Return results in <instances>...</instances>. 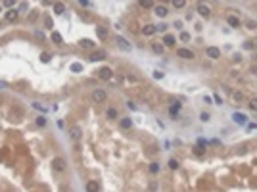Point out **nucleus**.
Here are the masks:
<instances>
[{"mask_svg": "<svg viewBox=\"0 0 257 192\" xmlns=\"http://www.w3.org/2000/svg\"><path fill=\"white\" fill-rule=\"evenodd\" d=\"M205 56L211 58V60H219V58H221V50L217 46H207L205 48Z\"/></svg>", "mask_w": 257, "mask_h": 192, "instance_id": "obj_1", "label": "nucleus"}, {"mask_svg": "<svg viewBox=\"0 0 257 192\" xmlns=\"http://www.w3.org/2000/svg\"><path fill=\"white\" fill-rule=\"evenodd\" d=\"M105 98H108V96H105V92L102 89H96V90H92V100L96 104H100V102H105Z\"/></svg>", "mask_w": 257, "mask_h": 192, "instance_id": "obj_2", "label": "nucleus"}, {"mask_svg": "<svg viewBox=\"0 0 257 192\" xmlns=\"http://www.w3.org/2000/svg\"><path fill=\"white\" fill-rule=\"evenodd\" d=\"M177 56L182 58V60H192V58H194V52L188 50V48H178L177 50Z\"/></svg>", "mask_w": 257, "mask_h": 192, "instance_id": "obj_3", "label": "nucleus"}, {"mask_svg": "<svg viewBox=\"0 0 257 192\" xmlns=\"http://www.w3.org/2000/svg\"><path fill=\"white\" fill-rule=\"evenodd\" d=\"M52 167L56 169V171H63V169H65V159L63 158H54L52 159Z\"/></svg>", "mask_w": 257, "mask_h": 192, "instance_id": "obj_4", "label": "nucleus"}, {"mask_svg": "<svg viewBox=\"0 0 257 192\" xmlns=\"http://www.w3.org/2000/svg\"><path fill=\"white\" fill-rule=\"evenodd\" d=\"M98 77L104 79V81H109L111 79V69H109V67H102V69L98 71Z\"/></svg>", "mask_w": 257, "mask_h": 192, "instance_id": "obj_5", "label": "nucleus"}, {"mask_svg": "<svg viewBox=\"0 0 257 192\" xmlns=\"http://www.w3.org/2000/svg\"><path fill=\"white\" fill-rule=\"evenodd\" d=\"M115 42H117V46L121 48V50H131V44H128L123 36H115Z\"/></svg>", "mask_w": 257, "mask_h": 192, "instance_id": "obj_6", "label": "nucleus"}, {"mask_svg": "<svg viewBox=\"0 0 257 192\" xmlns=\"http://www.w3.org/2000/svg\"><path fill=\"white\" fill-rule=\"evenodd\" d=\"M81 135H82V132H81V127H71V129H69V136H71V138L73 140H79L81 138Z\"/></svg>", "mask_w": 257, "mask_h": 192, "instance_id": "obj_7", "label": "nucleus"}, {"mask_svg": "<svg viewBox=\"0 0 257 192\" xmlns=\"http://www.w3.org/2000/svg\"><path fill=\"white\" fill-rule=\"evenodd\" d=\"M98 188H100L98 181H88L86 182V192H98Z\"/></svg>", "mask_w": 257, "mask_h": 192, "instance_id": "obj_8", "label": "nucleus"}, {"mask_svg": "<svg viewBox=\"0 0 257 192\" xmlns=\"http://www.w3.org/2000/svg\"><path fill=\"white\" fill-rule=\"evenodd\" d=\"M17 16H19V12H17V10H8L6 12V21H10V23H12V21L17 19Z\"/></svg>", "mask_w": 257, "mask_h": 192, "instance_id": "obj_9", "label": "nucleus"}, {"mask_svg": "<svg viewBox=\"0 0 257 192\" xmlns=\"http://www.w3.org/2000/svg\"><path fill=\"white\" fill-rule=\"evenodd\" d=\"M96 35H98V39H102V40H105L108 39V29H105V27H96Z\"/></svg>", "mask_w": 257, "mask_h": 192, "instance_id": "obj_10", "label": "nucleus"}, {"mask_svg": "<svg viewBox=\"0 0 257 192\" xmlns=\"http://www.w3.org/2000/svg\"><path fill=\"white\" fill-rule=\"evenodd\" d=\"M154 12H155V16H159V17H165L169 13L165 6H154Z\"/></svg>", "mask_w": 257, "mask_h": 192, "instance_id": "obj_11", "label": "nucleus"}, {"mask_svg": "<svg viewBox=\"0 0 257 192\" xmlns=\"http://www.w3.org/2000/svg\"><path fill=\"white\" fill-rule=\"evenodd\" d=\"M198 13H200L201 17H207L211 12H209V8L205 6V4H198Z\"/></svg>", "mask_w": 257, "mask_h": 192, "instance_id": "obj_12", "label": "nucleus"}, {"mask_svg": "<svg viewBox=\"0 0 257 192\" xmlns=\"http://www.w3.org/2000/svg\"><path fill=\"white\" fill-rule=\"evenodd\" d=\"M163 42H165V46H175L177 39H175L173 35H165V36H163Z\"/></svg>", "mask_w": 257, "mask_h": 192, "instance_id": "obj_13", "label": "nucleus"}, {"mask_svg": "<svg viewBox=\"0 0 257 192\" xmlns=\"http://www.w3.org/2000/svg\"><path fill=\"white\" fill-rule=\"evenodd\" d=\"M104 58H105V52H104V50H98V52H94L92 56H90V60H92V62H100V60H104Z\"/></svg>", "mask_w": 257, "mask_h": 192, "instance_id": "obj_14", "label": "nucleus"}, {"mask_svg": "<svg viewBox=\"0 0 257 192\" xmlns=\"http://www.w3.org/2000/svg\"><path fill=\"white\" fill-rule=\"evenodd\" d=\"M227 23L230 25V27H240V19H238L236 16H228V17H227Z\"/></svg>", "mask_w": 257, "mask_h": 192, "instance_id": "obj_15", "label": "nucleus"}, {"mask_svg": "<svg viewBox=\"0 0 257 192\" xmlns=\"http://www.w3.org/2000/svg\"><path fill=\"white\" fill-rule=\"evenodd\" d=\"M232 119L236 121L238 125H244V123H246V115H244V113H234V115H232Z\"/></svg>", "mask_w": 257, "mask_h": 192, "instance_id": "obj_16", "label": "nucleus"}, {"mask_svg": "<svg viewBox=\"0 0 257 192\" xmlns=\"http://www.w3.org/2000/svg\"><path fill=\"white\" fill-rule=\"evenodd\" d=\"M54 12H56L58 16H59V13H63V12H65V6H63L62 2H54Z\"/></svg>", "mask_w": 257, "mask_h": 192, "instance_id": "obj_17", "label": "nucleus"}, {"mask_svg": "<svg viewBox=\"0 0 257 192\" xmlns=\"http://www.w3.org/2000/svg\"><path fill=\"white\" fill-rule=\"evenodd\" d=\"M142 33H144L146 36H150V35H154L155 33V25H146L144 29H142Z\"/></svg>", "mask_w": 257, "mask_h": 192, "instance_id": "obj_18", "label": "nucleus"}, {"mask_svg": "<svg viewBox=\"0 0 257 192\" xmlns=\"http://www.w3.org/2000/svg\"><path fill=\"white\" fill-rule=\"evenodd\" d=\"M178 109H180V104H178V102H173V106L169 108V113H171V115H177Z\"/></svg>", "mask_w": 257, "mask_h": 192, "instance_id": "obj_19", "label": "nucleus"}, {"mask_svg": "<svg viewBox=\"0 0 257 192\" xmlns=\"http://www.w3.org/2000/svg\"><path fill=\"white\" fill-rule=\"evenodd\" d=\"M52 40H54V42H56V44H62V42H63L62 35H59L58 31H52Z\"/></svg>", "mask_w": 257, "mask_h": 192, "instance_id": "obj_20", "label": "nucleus"}, {"mask_svg": "<svg viewBox=\"0 0 257 192\" xmlns=\"http://www.w3.org/2000/svg\"><path fill=\"white\" fill-rule=\"evenodd\" d=\"M79 44H81L82 48H92V46H94V42H92V40H90V39H82V40H81Z\"/></svg>", "mask_w": 257, "mask_h": 192, "instance_id": "obj_21", "label": "nucleus"}, {"mask_svg": "<svg viewBox=\"0 0 257 192\" xmlns=\"http://www.w3.org/2000/svg\"><path fill=\"white\" fill-rule=\"evenodd\" d=\"M105 115H108L109 119H115V117H117V109L115 108H109L108 112H105Z\"/></svg>", "mask_w": 257, "mask_h": 192, "instance_id": "obj_22", "label": "nucleus"}, {"mask_svg": "<svg viewBox=\"0 0 257 192\" xmlns=\"http://www.w3.org/2000/svg\"><path fill=\"white\" fill-rule=\"evenodd\" d=\"M152 50L155 54H163V44H157V42H154L152 44Z\"/></svg>", "mask_w": 257, "mask_h": 192, "instance_id": "obj_23", "label": "nucleus"}, {"mask_svg": "<svg viewBox=\"0 0 257 192\" xmlns=\"http://www.w3.org/2000/svg\"><path fill=\"white\" fill-rule=\"evenodd\" d=\"M121 127H123V129H131V127H132V121L128 119V117H125V119H121Z\"/></svg>", "mask_w": 257, "mask_h": 192, "instance_id": "obj_24", "label": "nucleus"}, {"mask_svg": "<svg viewBox=\"0 0 257 192\" xmlns=\"http://www.w3.org/2000/svg\"><path fill=\"white\" fill-rule=\"evenodd\" d=\"M50 58H52V56H50L48 52H42V54H40V62H42V63H48Z\"/></svg>", "mask_w": 257, "mask_h": 192, "instance_id": "obj_25", "label": "nucleus"}, {"mask_svg": "<svg viewBox=\"0 0 257 192\" xmlns=\"http://www.w3.org/2000/svg\"><path fill=\"white\" fill-rule=\"evenodd\" d=\"M154 6H155V4L150 2V0H142V2H140V8H154Z\"/></svg>", "mask_w": 257, "mask_h": 192, "instance_id": "obj_26", "label": "nucleus"}, {"mask_svg": "<svg viewBox=\"0 0 257 192\" xmlns=\"http://www.w3.org/2000/svg\"><path fill=\"white\" fill-rule=\"evenodd\" d=\"M71 71H75V73L82 71V63H71Z\"/></svg>", "mask_w": 257, "mask_h": 192, "instance_id": "obj_27", "label": "nucleus"}, {"mask_svg": "<svg viewBox=\"0 0 257 192\" xmlns=\"http://www.w3.org/2000/svg\"><path fill=\"white\" fill-rule=\"evenodd\" d=\"M250 109L257 112V98H251V100H250Z\"/></svg>", "mask_w": 257, "mask_h": 192, "instance_id": "obj_28", "label": "nucleus"}, {"mask_svg": "<svg viewBox=\"0 0 257 192\" xmlns=\"http://www.w3.org/2000/svg\"><path fill=\"white\" fill-rule=\"evenodd\" d=\"M36 125H39V127H44V125H46V119H44L42 115H40V117H36Z\"/></svg>", "mask_w": 257, "mask_h": 192, "instance_id": "obj_29", "label": "nucleus"}, {"mask_svg": "<svg viewBox=\"0 0 257 192\" xmlns=\"http://www.w3.org/2000/svg\"><path fill=\"white\" fill-rule=\"evenodd\" d=\"M184 0H175V2H173V6H175V8H184Z\"/></svg>", "mask_w": 257, "mask_h": 192, "instance_id": "obj_30", "label": "nucleus"}, {"mask_svg": "<svg viewBox=\"0 0 257 192\" xmlns=\"http://www.w3.org/2000/svg\"><path fill=\"white\" fill-rule=\"evenodd\" d=\"M165 29H167V25H165V23H161V25H155V33H157V31H159V33H165Z\"/></svg>", "mask_w": 257, "mask_h": 192, "instance_id": "obj_31", "label": "nucleus"}, {"mask_svg": "<svg viewBox=\"0 0 257 192\" xmlns=\"http://www.w3.org/2000/svg\"><path fill=\"white\" fill-rule=\"evenodd\" d=\"M33 108L35 109H40V112H46V108H44L42 104H39V102H33Z\"/></svg>", "mask_w": 257, "mask_h": 192, "instance_id": "obj_32", "label": "nucleus"}, {"mask_svg": "<svg viewBox=\"0 0 257 192\" xmlns=\"http://www.w3.org/2000/svg\"><path fill=\"white\" fill-rule=\"evenodd\" d=\"M169 167H171V169H178V161H177V159H169Z\"/></svg>", "mask_w": 257, "mask_h": 192, "instance_id": "obj_33", "label": "nucleus"}, {"mask_svg": "<svg viewBox=\"0 0 257 192\" xmlns=\"http://www.w3.org/2000/svg\"><path fill=\"white\" fill-rule=\"evenodd\" d=\"M150 171H152V173H157V171H159V165H157V163H150Z\"/></svg>", "mask_w": 257, "mask_h": 192, "instance_id": "obj_34", "label": "nucleus"}, {"mask_svg": "<svg viewBox=\"0 0 257 192\" xmlns=\"http://www.w3.org/2000/svg\"><path fill=\"white\" fill-rule=\"evenodd\" d=\"M232 98L234 100H242V98H244V94H242V92H232Z\"/></svg>", "mask_w": 257, "mask_h": 192, "instance_id": "obj_35", "label": "nucleus"}, {"mask_svg": "<svg viewBox=\"0 0 257 192\" xmlns=\"http://www.w3.org/2000/svg\"><path fill=\"white\" fill-rule=\"evenodd\" d=\"M194 152H196V156H201V154H204V148H201V146H196Z\"/></svg>", "mask_w": 257, "mask_h": 192, "instance_id": "obj_36", "label": "nucleus"}, {"mask_svg": "<svg viewBox=\"0 0 257 192\" xmlns=\"http://www.w3.org/2000/svg\"><path fill=\"white\" fill-rule=\"evenodd\" d=\"M154 79H163V71H154Z\"/></svg>", "mask_w": 257, "mask_h": 192, "instance_id": "obj_37", "label": "nucleus"}, {"mask_svg": "<svg viewBox=\"0 0 257 192\" xmlns=\"http://www.w3.org/2000/svg\"><path fill=\"white\" fill-rule=\"evenodd\" d=\"M200 119H201V121H209V113H201Z\"/></svg>", "mask_w": 257, "mask_h": 192, "instance_id": "obj_38", "label": "nucleus"}, {"mask_svg": "<svg viewBox=\"0 0 257 192\" xmlns=\"http://www.w3.org/2000/svg\"><path fill=\"white\" fill-rule=\"evenodd\" d=\"M188 39H190V35H188V33H180V40H188Z\"/></svg>", "mask_w": 257, "mask_h": 192, "instance_id": "obj_39", "label": "nucleus"}, {"mask_svg": "<svg viewBox=\"0 0 257 192\" xmlns=\"http://www.w3.org/2000/svg\"><path fill=\"white\" fill-rule=\"evenodd\" d=\"M46 27H48V29H52V19H50V17H46Z\"/></svg>", "mask_w": 257, "mask_h": 192, "instance_id": "obj_40", "label": "nucleus"}, {"mask_svg": "<svg viewBox=\"0 0 257 192\" xmlns=\"http://www.w3.org/2000/svg\"><path fill=\"white\" fill-rule=\"evenodd\" d=\"M213 98H215V102H217V104H221V102H223V100H221V96H219V94H215Z\"/></svg>", "mask_w": 257, "mask_h": 192, "instance_id": "obj_41", "label": "nucleus"}, {"mask_svg": "<svg viewBox=\"0 0 257 192\" xmlns=\"http://www.w3.org/2000/svg\"><path fill=\"white\" fill-rule=\"evenodd\" d=\"M251 73H253V75H257V65H251Z\"/></svg>", "mask_w": 257, "mask_h": 192, "instance_id": "obj_42", "label": "nucleus"}, {"mask_svg": "<svg viewBox=\"0 0 257 192\" xmlns=\"http://www.w3.org/2000/svg\"><path fill=\"white\" fill-rule=\"evenodd\" d=\"M255 48H257V42H255Z\"/></svg>", "mask_w": 257, "mask_h": 192, "instance_id": "obj_43", "label": "nucleus"}]
</instances>
